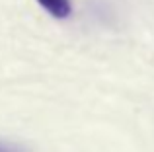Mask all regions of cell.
Wrapping results in <instances>:
<instances>
[{
    "mask_svg": "<svg viewBox=\"0 0 154 152\" xmlns=\"http://www.w3.org/2000/svg\"><path fill=\"white\" fill-rule=\"evenodd\" d=\"M43 8L53 16V18H59V20H64L70 16L72 12V4L70 0H37Z\"/></svg>",
    "mask_w": 154,
    "mask_h": 152,
    "instance_id": "6da1fadb",
    "label": "cell"
},
{
    "mask_svg": "<svg viewBox=\"0 0 154 152\" xmlns=\"http://www.w3.org/2000/svg\"><path fill=\"white\" fill-rule=\"evenodd\" d=\"M0 152H22V150L14 148V146H10V144H4V142H0Z\"/></svg>",
    "mask_w": 154,
    "mask_h": 152,
    "instance_id": "7a4b0ae2",
    "label": "cell"
}]
</instances>
